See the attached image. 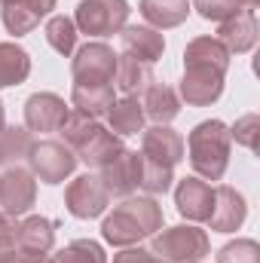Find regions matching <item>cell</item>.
<instances>
[{
	"mask_svg": "<svg viewBox=\"0 0 260 263\" xmlns=\"http://www.w3.org/2000/svg\"><path fill=\"white\" fill-rule=\"evenodd\" d=\"M162 223H165V217H162V205L156 199L132 193L120 205H114V211L104 217L101 236L114 248H129V245L150 239L153 233H159Z\"/></svg>",
	"mask_w": 260,
	"mask_h": 263,
	"instance_id": "cell-1",
	"label": "cell"
},
{
	"mask_svg": "<svg viewBox=\"0 0 260 263\" xmlns=\"http://www.w3.org/2000/svg\"><path fill=\"white\" fill-rule=\"evenodd\" d=\"M59 132H62L65 144L73 150L77 162H86L89 168H101L104 162H110L126 147L120 135H114L107 126H101L98 120H89V117H83L77 110L67 114L65 126Z\"/></svg>",
	"mask_w": 260,
	"mask_h": 263,
	"instance_id": "cell-2",
	"label": "cell"
},
{
	"mask_svg": "<svg viewBox=\"0 0 260 263\" xmlns=\"http://www.w3.org/2000/svg\"><path fill=\"white\" fill-rule=\"evenodd\" d=\"M230 126L220 120H205L193 126V132L187 135V156L193 165V175L202 181H220L227 175L230 165Z\"/></svg>",
	"mask_w": 260,
	"mask_h": 263,
	"instance_id": "cell-3",
	"label": "cell"
},
{
	"mask_svg": "<svg viewBox=\"0 0 260 263\" xmlns=\"http://www.w3.org/2000/svg\"><path fill=\"white\" fill-rule=\"evenodd\" d=\"M150 239H153L150 251L165 263H202L208 254H211L208 233L199 230L196 223L162 227V230L153 233Z\"/></svg>",
	"mask_w": 260,
	"mask_h": 263,
	"instance_id": "cell-4",
	"label": "cell"
},
{
	"mask_svg": "<svg viewBox=\"0 0 260 263\" xmlns=\"http://www.w3.org/2000/svg\"><path fill=\"white\" fill-rule=\"evenodd\" d=\"M132 6L129 0H80L73 12V25L89 37H110L126 28Z\"/></svg>",
	"mask_w": 260,
	"mask_h": 263,
	"instance_id": "cell-5",
	"label": "cell"
},
{
	"mask_svg": "<svg viewBox=\"0 0 260 263\" xmlns=\"http://www.w3.org/2000/svg\"><path fill=\"white\" fill-rule=\"evenodd\" d=\"M114 73H117V52L107 43L92 40L73 49L70 59L73 86H114Z\"/></svg>",
	"mask_w": 260,
	"mask_h": 263,
	"instance_id": "cell-6",
	"label": "cell"
},
{
	"mask_svg": "<svg viewBox=\"0 0 260 263\" xmlns=\"http://www.w3.org/2000/svg\"><path fill=\"white\" fill-rule=\"evenodd\" d=\"M28 168L34 172V178H40L43 184H62L73 175L77 168V156L73 150L67 147L65 141H55V138H43V141H34L31 144V153H28Z\"/></svg>",
	"mask_w": 260,
	"mask_h": 263,
	"instance_id": "cell-7",
	"label": "cell"
},
{
	"mask_svg": "<svg viewBox=\"0 0 260 263\" xmlns=\"http://www.w3.org/2000/svg\"><path fill=\"white\" fill-rule=\"evenodd\" d=\"M65 205L67 211L77 217V220H92V217H101L110 205V193L107 187L101 184L98 175H80L67 184L65 190Z\"/></svg>",
	"mask_w": 260,
	"mask_h": 263,
	"instance_id": "cell-8",
	"label": "cell"
},
{
	"mask_svg": "<svg viewBox=\"0 0 260 263\" xmlns=\"http://www.w3.org/2000/svg\"><path fill=\"white\" fill-rule=\"evenodd\" d=\"M37 202V181H34V172L25 168L22 162L18 165H6L0 172V205L6 214L12 217H22L34 208Z\"/></svg>",
	"mask_w": 260,
	"mask_h": 263,
	"instance_id": "cell-9",
	"label": "cell"
},
{
	"mask_svg": "<svg viewBox=\"0 0 260 263\" xmlns=\"http://www.w3.org/2000/svg\"><path fill=\"white\" fill-rule=\"evenodd\" d=\"M15 248L22 254V263H46L55 248V223L49 217L31 214L18 223Z\"/></svg>",
	"mask_w": 260,
	"mask_h": 263,
	"instance_id": "cell-10",
	"label": "cell"
},
{
	"mask_svg": "<svg viewBox=\"0 0 260 263\" xmlns=\"http://www.w3.org/2000/svg\"><path fill=\"white\" fill-rule=\"evenodd\" d=\"M98 178H101V184L107 187L110 196H120V199L132 196L141 187V153L123 147L110 162H104L98 168Z\"/></svg>",
	"mask_w": 260,
	"mask_h": 263,
	"instance_id": "cell-11",
	"label": "cell"
},
{
	"mask_svg": "<svg viewBox=\"0 0 260 263\" xmlns=\"http://www.w3.org/2000/svg\"><path fill=\"white\" fill-rule=\"evenodd\" d=\"M67 104L62 95L55 92H34L25 101V129L40 132V135H52L65 126L67 120Z\"/></svg>",
	"mask_w": 260,
	"mask_h": 263,
	"instance_id": "cell-12",
	"label": "cell"
},
{
	"mask_svg": "<svg viewBox=\"0 0 260 263\" xmlns=\"http://www.w3.org/2000/svg\"><path fill=\"white\" fill-rule=\"evenodd\" d=\"M175 205H178V214L187 217L190 223H208L214 208V187L196 175L181 178L175 187Z\"/></svg>",
	"mask_w": 260,
	"mask_h": 263,
	"instance_id": "cell-13",
	"label": "cell"
},
{
	"mask_svg": "<svg viewBox=\"0 0 260 263\" xmlns=\"http://www.w3.org/2000/svg\"><path fill=\"white\" fill-rule=\"evenodd\" d=\"M224 80H227V73H220L214 67H184L178 95L190 107H208L224 95Z\"/></svg>",
	"mask_w": 260,
	"mask_h": 263,
	"instance_id": "cell-14",
	"label": "cell"
},
{
	"mask_svg": "<svg viewBox=\"0 0 260 263\" xmlns=\"http://www.w3.org/2000/svg\"><path fill=\"white\" fill-rule=\"evenodd\" d=\"M141 156L175 168L184 159V138L172 126H150L141 132Z\"/></svg>",
	"mask_w": 260,
	"mask_h": 263,
	"instance_id": "cell-15",
	"label": "cell"
},
{
	"mask_svg": "<svg viewBox=\"0 0 260 263\" xmlns=\"http://www.w3.org/2000/svg\"><path fill=\"white\" fill-rule=\"evenodd\" d=\"M217 40L227 46L230 55L233 52L236 55L251 52L254 43H257V15H254V9H239L230 18L217 22Z\"/></svg>",
	"mask_w": 260,
	"mask_h": 263,
	"instance_id": "cell-16",
	"label": "cell"
},
{
	"mask_svg": "<svg viewBox=\"0 0 260 263\" xmlns=\"http://www.w3.org/2000/svg\"><path fill=\"white\" fill-rule=\"evenodd\" d=\"M248 217V202L239 190L220 184L214 187V208H211V217H208V227L214 233H236Z\"/></svg>",
	"mask_w": 260,
	"mask_h": 263,
	"instance_id": "cell-17",
	"label": "cell"
},
{
	"mask_svg": "<svg viewBox=\"0 0 260 263\" xmlns=\"http://www.w3.org/2000/svg\"><path fill=\"white\" fill-rule=\"evenodd\" d=\"M120 43H123V52L144 62V65H153L162 59L165 52V37L162 31L150 28V25H126L120 31Z\"/></svg>",
	"mask_w": 260,
	"mask_h": 263,
	"instance_id": "cell-18",
	"label": "cell"
},
{
	"mask_svg": "<svg viewBox=\"0 0 260 263\" xmlns=\"http://www.w3.org/2000/svg\"><path fill=\"white\" fill-rule=\"evenodd\" d=\"M138 101H141L144 117L153 120V126H169V123L181 114V95H178L169 83H159V80H153V83L138 95Z\"/></svg>",
	"mask_w": 260,
	"mask_h": 263,
	"instance_id": "cell-19",
	"label": "cell"
},
{
	"mask_svg": "<svg viewBox=\"0 0 260 263\" xmlns=\"http://www.w3.org/2000/svg\"><path fill=\"white\" fill-rule=\"evenodd\" d=\"M184 67H214L220 73L230 70V52L217 37H193L184 49Z\"/></svg>",
	"mask_w": 260,
	"mask_h": 263,
	"instance_id": "cell-20",
	"label": "cell"
},
{
	"mask_svg": "<svg viewBox=\"0 0 260 263\" xmlns=\"http://www.w3.org/2000/svg\"><path fill=\"white\" fill-rule=\"evenodd\" d=\"M107 129L114 132V135H120V138H129V135H138V132H144V110H141V101H138V95H123V98H117L110 107H107Z\"/></svg>",
	"mask_w": 260,
	"mask_h": 263,
	"instance_id": "cell-21",
	"label": "cell"
},
{
	"mask_svg": "<svg viewBox=\"0 0 260 263\" xmlns=\"http://www.w3.org/2000/svg\"><path fill=\"white\" fill-rule=\"evenodd\" d=\"M141 15L147 18L150 28L156 31H169L187 22L190 15V0H141L138 3Z\"/></svg>",
	"mask_w": 260,
	"mask_h": 263,
	"instance_id": "cell-22",
	"label": "cell"
},
{
	"mask_svg": "<svg viewBox=\"0 0 260 263\" xmlns=\"http://www.w3.org/2000/svg\"><path fill=\"white\" fill-rule=\"evenodd\" d=\"M114 80H117L114 86H117L123 95H141L156 77H153L150 65H144V62L126 55V52H120V55H117V73H114Z\"/></svg>",
	"mask_w": 260,
	"mask_h": 263,
	"instance_id": "cell-23",
	"label": "cell"
},
{
	"mask_svg": "<svg viewBox=\"0 0 260 263\" xmlns=\"http://www.w3.org/2000/svg\"><path fill=\"white\" fill-rule=\"evenodd\" d=\"M114 86H73L70 89V104L77 114L89 117V120H98L107 114V107L114 104Z\"/></svg>",
	"mask_w": 260,
	"mask_h": 263,
	"instance_id": "cell-24",
	"label": "cell"
},
{
	"mask_svg": "<svg viewBox=\"0 0 260 263\" xmlns=\"http://www.w3.org/2000/svg\"><path fill=\"white\" fill-rule=\"evenodd\" d=\"M31 77V55L18 43H0V89L22 86Z\"/></svg>",
	"mask_w": 260,
	"mask_h": 263,
	"instance_id": "cell-25",
	"label": "cell"
},
{
	"mask_svg": "<svg viewBox=\"0 0 260 263\" xmlns=\"http://www.w3.org/2000/svg\"><path fill=\"white\" fill-rule=\"evenodd\" d=\"M31 144H34V138L25 126H3L0 129V168L18 165L22 159H28Z\"/></svg>",
	"mask_w": 260,
	"mask_h": 263,
	"instance_id": "cell-26",
	"label": "cell"
},
{
	"mask_svg": "<svg viewBox=\"0 0 260 263\" xmlns=\"http://www.w3.org/2000/svg\"><path fill=\"white\" fill-rule=\"evenodd\" d=\"M3 9H0V18H3V28L12 34V37H25V34H31L37 25H40V15L31 9V6H25L22 0H6V3H0Z\"/></svg>",
	"mask_w": 260,
	"mask_h": 263,
	"instance_id": "cell-27",
	"label": "cell"
},
{
	"mask_svg": "<svg viewBox=\"0 0 260 263\" xmlns=\"http://www.w3.org/2000/svg\"><path fill=\"white\" fill-rule=\"evenodd\" d=\"M43 34H46V43L59 52V55H73V49H77V25H73V18L70 15H52L49 22H46V28H43Z\"/></svg>",
	"mask_w": 260,
	"mask_h": 263,
	"instance_id": "cell-28",
	"label": "cell"
},
{
	"mask_svg": "<svg viewBox=\"0 0 260 263\" xmlns=\"http://www.w3.org/2000/svg\"><path fill=\"white\" fill-rule=\"evenodd\" d=\"M49 263H107V254L95 239H73L62 251L49 254Z\"/></svg>",
	"mask_w": 260,
	"mask_h": 263,
	"instance_id": "cell-29",
	"label": "cell"
},
{
	"mask_svg": "<svg viewBox=\"0 0 260 263\" xmlns=\"http://www.w3.org/2000/svg\"><path fill=\"white\" fill-rule=\"evenodd\" d=\"M172 181H175V168L159 165V162H150V159L141 156V190H144L147 196L169 193V190H172Z\"/></svg>",
	"mask_w": 260,
	"mask_h": 263,
	"instance_id": "cell-30",
	"label": "cell"
},
{
	"mask_svg": "<svg viewBox=\"0 0 260 263\" xmlns=\"http://www.w3.org/2000/svg\"><path fill=\"white\" fill-rule=\"evenodd\" d=\"M217 263H260V245L254 239L227 242V245L217 251Z\"/></svg>",
	"mask_w": 260,
	"mask_h": 263,
	"instance_id": "cell-31",
	"label": "cell"
},
{
	"mask_svg": "<svg viewBox=\"0 0 260 263\" xmlns=\"http://www.w3.org/2000/svg\"><path fill=\"white\" fill-rule=\"evenodd\" d=\"M190 9H196L205 22H224V18H230L233 12H239L242 6H239L236 0H193Z\"/></svg>",
	"mask_w": 260,
	"mask_h": 263,
	"instance_id": "cell-32",
	"label": "cell"
},
{
	"mask_svg": "<svg viewBox=\"0 0 260 263\" xmlns=\"http://www.w3.org/2000/svg\"><path fill=\"white\" fill-rule=\"evenodd\" d=\"M257 135H260V117L257 114H245L236 120V126H230V138H236V144L257 150Z\"/></svg>",
	"mask_w": 260,
	"mask_h": 263,
	"instance_id": "cell-33",
	"label": "cell"
},
{
	"mask_svg": "<svg viewBox=\"0 0 260 263\" xmlns=\"http://www.w3.org/2000/svg\"><path fill=\"white\" fill-rule=\"evenodd\" d=\"M114 263H165V260H159L150 248L129 245V248H123L120 254H114Z\"/></svg>",
	"mask_w": 260,
	"mask_h": 263,
	"instance_id": "cell-34",
	"label": "cell"
},
{
	"mask_svg": "<svg viewBox=\"0 0 260 263\" xmlns=\"http://www.w3.org/2000/svg\"><path fill=\"white\" fill-rule=\"evenodd\" d=\"M18 236V220L6 211H0V248H12Z\"/></svg>",
	"mask_w": 260,
	"mask_h": 263,
	"instance_id": "cell-35",
	"label": "cell"
},
{
	"mask_svg": "<svg viewBox=\"0 0 260 263\" xmlns=\"http://www.w3.org/2000/svg\"><path fill=\"white\" fill-rule=\"evenodd\" d=\"M22 3H25V6H31V9L43 18V15H49V12L55 9V3H59V0H22Z\"/></svg>",
	"mask_w": 260,
	"mask_h": 263,
	"instance_id": "cell-36",
	"label": "cell"
},
{
	"mask_svg": "<svg viewBox=\"0 0 260 263\" xmlns=\"http://www.w3.org/2000/svg\"><path fill=\"white\" fill-rule=\"evenodd\" d=\"M0 263H22L18 248H15V245H12V248H0Z\"/></svg>",
	"mask_w": 260,
	"mask_h": 263,
	"instance_id": "cell-37",
	"label": "cell"
},
{
	"mask_svg": "<svg viewBox=\"0 0 260 263\" xmlns=\"http://www.w3.org/2000/svg\"><path fill=\"white\" fill-rule=\"evenodd\" d=\"M239 6H245V9H257L260 6V0H236Z\"/></svg>",
	"mask_w": 260,
	"mask_h": 263,
	"instance_id": "cell-38",
	"label": "cell"
},
{
	"mask_svg": "<svg viewBox=\"0 0 260 263\" xmlns=\"http://www.w3.org/2000/svg\"><path fill=\"white\" fill-rule=\"evenodd\" d=\"M6 126V114H3V101H0V129Z\"/></svg>",
	"mask_w": 260,
	"mask_h": 263,
	"instance_id": "cell-39",
	"label": "cell"
},
{
	"mask_svg": "<svg viewBox=\"0 0 260 263\" xmlns=\"http://www.w3.org/2000/svg\"><path fill=\"white\" fill-rule=\"evenodd\" d=\"M0 3H6V0H0Z\"/></svg>",
	"mask_w": 260,
	"mask_h": 263,
	"instance_id": "cell-40",
	"label": "cell"
},
{
	"mask_svg": "<svg viewBox=\"0 0 260 263\" xmlns=\"http://www.w3.org/2000/svg\"><path fill=\"white\" fill-rule=\"evenodd\" d=\"M46 263H49V260H46Z\"/></svg>",
	"mask_w": 260,
	"mask_h": 263,
	"instance_id": "cell-41",
	"label": "cell"
}]
</instances>
